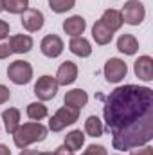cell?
I'll list each match as a JSON object with an SVG mask.
<instances>
[{
  "label": "cell",
  "instance_id": "obj_9",
  "mask_svg": "<svg viewBox=\"0 0 153 155\" xmlns=\"http://www.w3.org/2000/svg\"><path fill=\"white\" fill-rule=\"evenodd\" d=\"M63 49H65V43L58 35H47L40 43V51L47 58H58L63 52Z\"/></svg>",
  "mask_w": 153,
  "mask_h": 155
},
{
  "label": "cell",
  "instance_id": "obj_7",
  "mask_svg": "<svg viewBox=\"0 0 153 155\" xmlns=\"http://www.w3.org/2000/svg\"><path fill=\"white\" fill-rule=\"evenodd\" d=\"M105 78L108 83H119L122 81L126 74H128V65L121 60V58H110L106 63H105Z\"/></svg>",
  "mask_w": 153,
  "mask_h": 155
},
{
  "label": "cell",
  "instance_id": "obj_33",
  "mask_svg": "<svg viewBox=\"0 0 153 155\" xmlns=\"http://www.w3.org/2000/svg\"><path fill=\"white\" fill-rule=\"evenodd\" d=\"M40 155H54L52 152H40Z\"/></svg>",
  "mask_w": 153,
  "mask_h": 155
},
{
  "label": "cell",
  "instance_id": "obj_16",
  "mask_svg": "<svg viewBox=\"0 0 153 155\" xmlns=\"http://www.w3.org/2000/svg\"><path fill=\"white\" fill-rule=\"evenodd\" d=\"M117 51L126 54V56H133L139 51V40L135 38L133 35H121L117 40Z\"/></svg>",
  "mask_w": 153,
  "mask_h": 155
},
{
  "label": "cell",
  "instance_id": "obj_6",
  "mask_svg": "<svg viewBox=\"0 0 153 155\" xmlns=\"http://www.w3.org/2000/svg\"><path fill=\"white\" fill-rule=\"evenodd\" d=\"M58 88H60V85H58L56 78L47 76V74L38 78V81L34 83V94H36V97H38L40 101H50V99H54L56 94H58Z\"/></svg>",
  "mask_w": 153,
  "mask_h": 155
},
{
  "label": "cell",
  "instance_id": "obj_21",
  "mask_svg": "<svg viewBox=\"0 0 153 155\" xmlns=\"http://www.w3.org/2000/svg\"><path fill=\"white\" fill-rule=\"evenodd\" d=\"M103 123L97 116H88L85 121V134L90 137H101L103 135Z\"/></svg>",
  "mask_w": 153,
  "mask_h": 155
},
{
  "label": "cell",
  "instance_id": "obj_12",
  "mask_svg": "<svg viewBox=\"0 0 153 155\" xmlns=\"http://www.w3.org/2000/svg\"><path fill=\"white\" fill-rule=\"evenodd\" d=\"M7 43L11 47V52H15V54H25L34 45V41L29 35H13Z\"/></svg>",
  "mask_w": 153,
  "mask_h": 155
},
{
  "label": "cell",
  "instance_id": "obj_32",
  "mask_svg": "<svg viewBox=\"0 0 153 155\" xmlns=\"http://www.w3.org/2000/svg\"><path fill=\"white\" fill-rule=\"evenodd\" d=\"M0 155H11V150L5 144H0Z\"/></svg>",
  "mask_w": 153,
  "mask_h": 155
},
{
  "label": "cell",
  "instance_id": "obj_27",
  "mask_svg": "<svg viewBox=\"0 0 153 155\" xmlns=\"http://www.w3.org/2000/svg\"><path fill=\"white\" fill-rule=\"evenodd\" d=\"M13 52H11V47H9V43L7 41H0V60H5V58H9Z\"/></svg>",
  "mask_w": 153,
  "mask_h": 155
},
{
  "label": "cell",
  "instance_id": "obj_8",
  "mask_svg": "<svg viewBox=\"0 0 153 155\" xmlns=\"http://www.w3.org/2000/svg\"><path fill=\"white\" fill-rule=\"evenodd\" d=\"M22 27L25 29V31H29V33H36L40 31L41 27H43V24H45V16H43V13L40 11V9H34V7H29V9H25L24 13H22Z\"/></svg>",
  "mask_w": 153,
  "mask_h": 155
},
{
  "label": "cell",
  "instance_id": "obj_26",
  "mask_svg": "<svg viewBox=\"0 0 153 155\" xmlns=\"http://www.w3.org/2000/svg\"><path fill=\"white\" fill-rule=\"evenodd\" d=\"M130 155H153V148L151 146H139V148H133Z\"/></svg>",
  "mask_w": 153,
  "mask_h": 155
},
{
  "label": "cell",
  "instance_id": "obj_18",
  "mask_svg": "<svg viewBox=\"0 0 153 155\" xmlns=\"http://www.w3.org/2000/svg\"><path fill=\"white\" fill-rule=\"evenodd\" d=\"M2 121H4L5 132L13 135L20 126V110L18 108H5L2 112Z\"/></svg>",
  "mask_w": 153,
  "mask_h": 155
},
{
  "label": "cell",
  "instance_id": "obj_28",
  "mask_svg": "<svg viewBox=\"0 0 153 155\" xmlns=\"http://www.w3.org/2000/svg\"><path fill=\"white\" fill-rule=\"evenodd\" d=\"M9 97H11V90H9L5 85H0V105L7 103V101H9Z\"/></svg>",
  "mask_w": 153,
  "mask_h": 155
},
{
  "label": "cell",
  "instance_id": "obj_30",
  "mask_svg": "<svg viewBox=\"0 0 153 155\" xmlns=\"http://www.w3.org/2000/svg\"><path fill=\"white\" fill-rule=\"evenodd\" d=\"M54 155H74V152H72V150H69V148L63 144V146H58V148H56Z\"/></svg>",
  "mask_w": 153,
  "mask_h": 155
},
{
  "label": "cell",
  "instance_id": "obj_29",
  "mask_svg": "<svg viewBox=\"0 0 153 155\" xmlns=\"http://www.w3.org/2000/svg\"><path fill=\"white\" fill-rule=\"evenodd\" d=\"M9 36V24L5 20H0V41Z\"/></svg>",
  "mask_w": 153,
  "mask_h": 155
},
{
  "label": "cell",
  "instance_id": "obj_13",
  "mask_svg": "<svg viewBox=\"0 0 153 155\" xmlns=\"http://www.w3.org/2000/svg\"><path fill=\"white\" fill-rule=\"evenodd\" d=\"M85 29H86V20L81 15H74L63 22V31L69 36H81L85 33Z\"/></svg>",
  "mask_w": 153,
  "mask_h": 155
},
{
  "label": "cell",
  "instance_id": "obj_11",
  "mask_svg": "<svg viewBox=\"0 0 153 155\" xmlns=\"http://www.w3.org/2000/svg\"><path fill=\"white\" fill-rule=\"evenodd\" d=\"M133 72L142 81H151L153 79V58L148 56V54L139 56V60H135V63H133Z\"/></svg>",
  "mask_w": 153,
  "mask_h": 155
},
{
  "label": "cell",
  "instance_id": "obj_4",
  "mask_svg": "<svg viewBox=\"0 0 153 155\" xmlns=\"http://www.w3.org/2000/svg\"><path fill=\"white\" fill-rule=\"evenodd\" d=\"M121 15H122V22L128 24V25H141L146 18V7L141 0H128L122 9H121Z\"/></svg>",
  "mask_w": 153,
  "mask_h": 155
},
{
  "label": "cell",
  "instance_id": "obj_14",
  "mask_svg": "<svg viewBox=\"0 0 153 155\" xmlns=\"http://www.w3.org/2000/svg\"><path fill=\"white\" fill-rule=\"evenodd\" d=\"M69 49L72 54H76L79 58H88L92 54V43L85 36H72L69 41Z\"/></svg>",
  "mask_w": 153,
  "mask_h": 155
},
{
  "label": "cell",
  "instance_id": "obj_25",
  "mask_svg": "<svg viewBox=\"0 0 153 155\" xmlns=\"http://www.w3.org/2000/svg\"><path fill=\"white\" fill-rule=\"evenodd\" d=\"M81 155H108V152H106V148L101 146V144H90V146L85 150V153H81Z\"/></svg>",
  "mask_w": 153,
  "mask_h": 155
},
{
  "label": "cell",
  "instance_id": "obj_24",
  "mask_svg": "<svg viewBox=\"0 0 153 155\" xmlns=\"http://www.w3.org/2000/svg\"><path fill=\"white\" fill-rule=\"evenodd\" d=\"M74 5H76V0H49V7L58 15L70 11Z\"/></svg>",
  "mask_w": 153,
  "mask_h": 155
},
{
  "label": "cell",
  "instance_id": "obj_34",
  "mask_svg": "<svg viewBox=\"0 0 153 155\" xmlns=\"http://www.w3.org/2000/svg\"><path fill=\"white\" fill-rule=\"evenodd\" d=\"M4 11V0H0V13Z\"/></svg>",
  "mask_w": 153,
  "mask_h": 155
},
{
  "label": "cell",
  "instance_id": "obj_35",
  "mask_svg": "<svg viewBox=\"0 0 153 155\" xmlns=\"http://www.w3.org/2000/svg\"><path fill=\"white\" fill-rule=\"evenodd\" d=\"M117 155H122V153H117Z\"/></svg>",
  "mask_w": 153,
  "mask_h": 155
},
{
  "label": "cell",
  "instance_id": "obj_17",
  "mask_svg": "<svg viewBox=\"0 0 153 155\" xmlns=\"http://www.w3.org/2000/svg\"><path fill=\"white\" fill-rule=\"evenodd\" d=\"M92 38H94V41L97 45H108L112 41V38H114V33L101 20H97L94 24V27H92Z\"/></svg>",
  "mask_w": 153,
  "mask_h": 155
},
{
  "label": "cell",
  "instance_id": "obj_3",
  "mask_svg": "<svg viewBox=\"0 0 153 155\" xmlns=\"http://www.w3.org/2000/svg\"><path fill=\"white\" fill-rule=\"evenodd\" d=\"M77 119H79V110L65 105V107L58 108L56 114L50 117V121H49V130H52V132H61L63 128L74 124Z\"/></svg>",
  "mask_w": 153,
  "mask_h": 155
},
{
  "label": "cell",
  "instance_id": "obj_15",
  "mask_svg": "<svg viewBox=\"0 0 153 155\" xmlns=\"http://www.w3.org/2000/svg\"><path fill=\"white\" fill-rule=\"evenodd\" d=\"M63 101H65L67 107H72V108L81 110V108L86 107V103H88V94H86L83 88H74V90H69V92L65 94Z\"/></svg>",
  "mask_w": 153,
  "mask_h": 155
},
{
  "label": "cell",
  "instance_id": "obj_10",
  "mask_svg": "<svg viewBox=\"0 0 153 155\" xmlns=\"http://www.w3.org/2000/svg\"><path fill=\"white\" fill-rule=\"evenodd\" d=\"M77 65L74 61H63L61 65H60V69H58V72H56V81H58V85H63V87H67V85H72L74 81L77 79Z\"/></svg>",
  "mask_w": 153,
  "mask_h": 155
},
{
  "label": "cell",
  "instance_id": "obj_2",
  "mask_svg": "<svg viewBox=\"0 0 153 155\" xmlns=\"http://www.w3.org/2000/svg\"><path fill=\"white\" fill-rule=\"evenodd\" d=\"M47 132L49 128L43 126L40 121H29V123H24L18 126V130L13 134V141H15V146L24 150L34 143H41L47 139Z\"/></svg>",
  "mask_w": 153,
  "mask_h": 155
},
{
  "label": "cell",
  "instance_id": "obj_19",
  "mask_svg": "<svg viewBox=\"0 0 153 155\" xmlns=\"http://www.w3.org/2000/svg\"><path fill=\"white\" fill-rule=\"evenodd\" d=\"M101 22L112 31H119L121 27H122V15H121V11H117V9H106L105 13H103V16H101Z\"/></svg>",
  "mask_w": 153,
  "mask_h": 155
},
{
  "label": "cell",
  "instance_id": "obj_20",
  "mask_svg": "<svg viewBox=\"0 0 153 155\" xmlns=\"http://www.w3.org/2000/svg\"><path fill=\"white\" fill-rule=\"evenodd\" d=\"M83 144H85V134L81 130H72V132H69L65 135V146L69 150L77 152V150L83 148Z\"/></svg>",
  "mask_w": 153,
  "mask_h": 155
},
{
  "label": "cell",
  "instance_id": "obj_31",
  "mask_svg": "<svg viewBox=\"0 0 153 155\" xmlns=\"http://www.w3.org/2000/svg\"><path fill=\"white\" fill-rule=\"evenodd\" d=\"M20 155H40V152L38 150H25V148H24V150L20 152Z\"/></svg>",
  "mask_w": 153,
  "mask_h": 155
},
{
  "label": "cell",
  "instance_id": "obj_23",
  "mask_svg": "<svg viewBox=\"0 0 153 155\" xmlns=\"http://www.w3.org/2000/svg\"><path fill=\"white\" fill-rule=\"evenodd\" d=\"M29 9V0H4V11L11 15H22Z\"/></svg>",
  "mask_w": 153,
  "mask_h": 155
},
{
  "label": "cell",
  "instance_id": "obj_5",
  "mask_svg": "<svg viewBox=\"0 0 153 155\" xmlns=\"http://www.w3.org/2000/svg\"><path fill=\"white\" fill-rule=\"evenodd\" d=\"M7 78L15 85H27L33 79V65L25 60H16L9 63L7 67Z\"/></svg>",
  "mask_w": 153,
  "mask_h": 155
},
{
  "label": "cell",
  "instance_id": "obj_1",
  "mask_svg": "<svg viewBox=\"0 0 153 155\" xmlns=\"http://www.w3.org/2000/svg\"><path fill=\"white\" fill-rule=\"evenodd\" d=\"M103 116L112 130L115 150H133L153 139V90L150 87L122 85L105 101Z\"/></svg>",
  "mask_w": 153,
  "mask_h": 155
},
{
  "label": "cell",
  "instance_id": "obj_22",
  "mask_svg": "<svg viewBox=\"0 0 153 155\" xmlns=\"http://www.w3.org/2000/svg\"><path fill=\"white\" fill-rule=\"evenodd\" d=\"M47 116H49V110H47V107L41 101H34V103L27 105V117L31 121H41Z\"/></svg>",
  "mask_w": 153,
  "mask_h": 155
}]
</instances>
